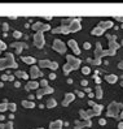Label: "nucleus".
I'll return each instance as SVG.
<instances>
[{
	"label": "nucleus",
	"instance_id": "1",
	"mask_svg": "<svg viewBox=\"0 0 123 129\" xmlns=\"http://www.w3.org/2000/svg\"><path fill=\"white\" fill-rule=\"evenodd\" d=\"M17 63L14 61V56L11 54V52H5V57L0 59V71H4L7 68H14L17 69Z\"/></svg>",
	"mask_w": 123,
	"mask_h": 129
},
{
	"label": "nucleus",
	"instance_id": "2",
	"mask_svg": "<svg viewBox=\"0 0 123 129\" xmlns=\"http://www.w3.org/2000/svg\"><path fill=\"white\" fill-rule=\"evenodd\" d=\"M120 110L123 111V103H119V102H111V103L109 104V107H107L106 116H109V117H117V119H119Z\"/></svg>",
	"mask_w": 123,
	"mask_h": 129
},
{
	"label": "nucleus",
	"instance_id": "3",
	"mask_svg": "<svg viewBox=\"0 0 123 129\" xmlns=\"http://www.w3.org/2000/svg\"><path fill=\"white\" fill-rule=\"evenodd\" d=\"M34 44L38 48H43L45 44V39H44V34L43 31H36L34 34Z\"/></svg>",
	"mask_w": 123,
	"mask_h": 129
},
{
	"label": "nucleus",
	"instance_id": "4",
	"mask_svg": "<svg viewBox=\"0 0 123 129\" xmlns=\"http://www.w3.org/2000/svg\"><path fill=\"white\" fill-rule=\"evenodd\" d=\"M52 48L55 50V51H57L58 54H61V55H64L65 52H66V46H65V43L61 41V39H55V41H53Z\"/></svg>",
	"mask_w": 123,
	"mask_h": 129
},
{
	"label": "nucleus",
	"instance_id": "5",
	"mask_svg": "<svg viewBox=\"0 0 123 129\" xmlns=\"http://www.w3.org/2000/svg\"><path fill=\"white\" fill-rule=\"evenodd\" d=\"M66 60H67V64L71 67L73 71L78 69V68L80 67V64H82V60L78 59V57H74L73 55H67V56H66Z\"/></svg>",
	"mask_w": 123,
	"mask_h": 129
},
{
	"label": "nucleus",
	"instance_id": "6",
	"mask_svg": "<svg viewBox=\"0 0 123 129\" xmlns=\"http://www.w3.org/2000/svg\"><path fill=\"white\" fill-rule=\"evenodd\" d=\"M39 67L40 68H49V69H52V71H56L58 68V64L56 61H51V60H40Z\"/></svg>",
	"mask_w": 123,
	"mask_h": 129
},
{
	"label": "nucleus",
	"instance_id": "7",
	"mask_svg": "<svg viewBox=\"0 0 123 129\" xmlns=\"http://www.w3.org/2000/svg\"><path fill=\"white\" fill-rule=\"evenodd\" d=\"M80 18H74L73 22L70 24V26H69V30H70V33H76L80 30Z\"/></svg>",
	"mask_w": 123,
	"mask_h": 129
},
{
	"label": "nucleus",
	"instance_id": "8",
	"mask_svg": "<svg viewBox=\"0 0 123 129\" xmlns=\"http://www.w3.org/2000/svg\"><path fill=\"white\" fill-rule=\"evenodd\" d=\"M30 77L33 78V81L35 80V78H38V77H43V72H40V69L38 67H35V65H33L31 68H30Z\"/></svg>",
	"mask_w": 123,
	"mask_h": 129
},
{
	"label": "nucleus",
	"instance_id": "9",
	"mask_svg": "<svg viewBox=\"0 0 123 129\" xmlns=\"http://www.w3.org/2000/svg\"><path fill=\"white\" fill-rule=\"evenodd\" d=\"M74 124H76L75 125V129H84V128H89V126H92V121L91 120H82V121H79V120H76Z\"/></svg>",
	"mask_w": 123,
	"mask_h": 129
},
{
	"label": "nucleus",
	"instance_id": "10",
	"mask_svg": "<svg viewBox=\"0 0 123 129\" xmlns=\"http://www.w3.org/2000/svg\"><path fill=\"white\" fill-rule=\"evenodd\" d=\"M67 46L73 50V52H74L75 55H80V50H79V47H78V43H76V41H74V39H69Z\"/></svg>",
	"mask_w": 123,
	"mask_h": 129
},
{
	"label": "nucleus",
	"instance_id": "11",
	"mask_svg": "<svg viewBox=\"0 0 123 129\" xmlns=\"http://www.w3.org/2000/svg\"><path fill=\"white\" fill-rule=\"evenodd\" d=\"M74 99H75V94H73V93H67V94H65L64 101H62V106H64V107H67V106L70 104Z\"/></svg>",
	"mask_w": 123,
	"mask_h": 129
},
{
	"label": "nucleus",
	"instance_id": "12",
	"mask_svg": "<svg viewBox=\"0 0 123 129\" xmlns=\"http://www.w3.org/2000/svg\"><path fill=\"white\" fill-rule=\"evenodd\" d=\"M51 31L53 34H69L70 30H69V27H66V26H60V27H56V29L51 30Z\"/></svg>",
	"mask_w": 123,
	"mask_h": 129
},
{
	"label": "nucleus",
	"instance_id": "13",
	"mask_svg": "<svg viewBox=\"0 0 123 129\" xmlns=\"http://www.w3.org/2000/svg\"><path fill=\"white\" fill-rule=\"evenodd\" d=\"M11 47L16 48V52H17V54H21V52H22V48H25L26 44H25L24 42H14V43L11 44Z\"/></svg>",
	"mask_w": 123,
	"mask_h": 129
},
{
	"label": "nucleus",
	"instance_id": "14",
	"mask_svg": "<svg viewBox=\"0 0 123 129\" xmlns=\"http://www.w3.org/2000/svg\"><path fill=\"white\" fill-rule=\"evenodd\" d=\"M39 87V82H36V81H30L26 83V86H25V90L26 91H30V90H35Z\"/></svg>",
	"mask_w": 123,
	"mask_h": 129
},
{
	"label": "nucleus",
	"instance_id": "15",
	"mask_svg": "<svg viewBox=\"0 0 123 129\" xmlns=\"http://www.w3.org/2000/svg\"><path fill=\"white\" fill-rule=\"evenodd\" d=\"M113 21H110V20H106V21H101L98 24V26L101 27V29H104V30H107V29H110V27H113Z\"/></svg>",
	"mask_w": 123,
	"mask_h": 129
},
{
	"label": "nucleus",
	"instance_id": "16",
	"mask_svg": "<svg viewBox=\"0 0 123 129\" xmlns=\"http://www.w3.org/2000/svg\"><path fill=\"white\" fill-rule=\"evenodd\" d=\"M105 81L107 82V83H115L118 81V76H115V74H106L105 76Z\"/></svg>",
	"mask_w": 123,
	"mask_h": 129
},
{
	"label": "nucleus",
	"instance_id": "17",
	"mask_svg": "<svg viewBox=\"0 0 123 129\" xmlns=\"http://www.w3.org/2000/svg\"><path fill=\"white\" fill-rule=\"evenodd\" d=\"M105 33V30L104 29H101L100 26H96V27H93L91 30V35H97V37H100V35H102Z\"/></svg>",
	"mask_w": 123,
	"mask_h": 129
},
{
	"label": "nucleus",
	"instance_id": "18",
	"mask_svg": "<svg viewBox=\"0 0 123 129\" xmlns=\"http://www.w3.org/2000/svg\"><path fill=\"white\" fill-rule=\"evenodd\" d=\"M64 125V123L61 120H56V121H52V123L49 124V128L51 129H61Z\"/></svg>",
	"mask_w": 123,
	"mask_h": 129
},
{
	"label": "nucleus",
	"instance_id": "19",
	"mask_svg": "<svg viewBox=\"0 0 123 129\" xmlns=\"http://www.w3.org/2000/svg\"><path fill=\"white\" fill-rule=\"evenodd\" d=\"M21 60L25 61L26 64H31V65H34V63H36V59L31 57V56H21Z\"/></svg>",
	"mask_w": 123,
	"mask_h": 129
},
{
	"label": "nucleus",
	"instance_id": "20",
	"mask_svg": "<svg viewBox=\"0 0 123 129\" xmlns=\"http://www.w3.org/2000/svg\"><path fill=\"white\" fill-rule=\"evenodd\" d=\"M92 110H93L95 115H96V116H98L100 113L102 112V110H104V106H101V104H97V103H95V106H93V107H92Z\"/></svg>",
	"mask_w": 123,
	"mask_h": 129
},
{
	"label": "nucleus",
	"instance_id": "21",
	"mask_svg": "<svg viewBox=\"0 0 123 129\" xmlns=\"http://www.w3.org/2000/svg\"><path fill=\"white\" fill-rule=\"evenodd\" d=\"M22 106H24L25 108H34L35 103L31 102V101H22Z\"/></svg>",
	"mask_w": 123,
	"mask_h": 129
},
{
	"label": "nucleus",
	"instance_id": "22",
	"mask_svg": "<svg viewBox=\"0 0 123 129\" xmlns=\"http://www.w3.org/2000/svg\"><path fill=\"white\" fill-rule=\"evenodd\" d=\"M56 106H57L56 99L51 98V99H48V101H47V104H45V107H48V108H53V107H56Z\"/></svg>",
	"mask_w": 123,
	"mask_h": 129
},
{
	"label": "nucleus",
	"instance_id": "23",
	"mask_svg": "<svg viewBox=\"0 0 123 129\" xmlns=\"http://www.w3.org/2000/svg\"><path fill=\"white\" fill-rule=\"evenodd\" d=\"M73 20H74V18H64V20H61V26L69 27V26H70V24L73 22Z\"/></svg>",
	"mask_w": 123,
	"mask_h": 129
},
{
	"label": "nucleus",
	"instance_id": "24",
	"mask_svg": "<svg viewBox=\"0 0 123 129\" xmlns=\"http://www.w3.org/2000/svg\"><path fill=\"white\" fill-rule=\"evenodd\" d=\"M7 110H8V101L4 99L3 103H0V112H5Z\"/></svg>",
	"mask_w": 123,
	"mask_h": 129
},
{
	"label": "nucleus",
	"instance_id": "25",
	"mask_svg": "<svg viewBox=\"0 0 123 129\" xmlns=\"http://www.w3.org/2000/svg\"><path fill=\"white\" fill-rule=\"evenodd\" d=\"M16 76H17V77H20V78H24V80H27L29 78V74L26 72H22V71H17L16 72Z\"/></svg>",
	"mask_w": 123,
	"mask_h": 129
},
{
	"label": "nucleus",
	"instance_id": "26",
	"mask_svg": "<svg viewBox=\"0 0 123 129\" xmlns=\"http://www.w3.org/2000/svg\"><path fill=\"white\" fill-rule=\"evenodd\" d=\"M95 96L97 98V99H101V98H102V89L100 86H97L96 90H95Z\"/></svg>",
	"mask_w": 123,
	"mask_h": 129
},
{
	"label": "nucleus",
	"instance_id": "27",
	"mask_svg": "<svg viewBox=\"0 0 123 129\" xmlns=\"http://www.w3.org/2000/svg\"><path fill=\"white\" fill-rule=\"evenodd\" d=\"M43 25L44 24H42V22H35V24L33 25V30H35V31H42Z\"/></svg>",
	"mask_w": 123,
	"mask_h": 129
},
{
	"label": "nucleus",
	"instance_id": "28",
	"mask_svg": "<svg viewBox=\"0 0 123 129\" xmlns=\"http://www.w3.org/2000/svg\"><path fill=\"white\" fill-rule=\"evenodd\" d=\"M62 71H64V74H69V73H70V72H71L73 69H71V67L67 63H66V64H65V65L62 67Z\"/></svg>",
	"mask_w": 123,
	"mask_h": 129
},
{
	"label": "nucleus",
	"instance_id": "29",
	"mask_svg": "<svg viewBox=\"0 0 123 129\" xmlns=\"http://www.w3.org/2000/svg\"><path fill=\"white\" fill-rule=\"evenodd\" d=\"M43 93L44 94H52V93H55V90H53V87H51V86H47V87L43 89Z\"/></svg>",
	"mask_w": 123,
	"mask_h": 129
},
{
	"label": "nucleus",
	"instance_id": "30",
	"mask_svg": "<svg viewBox=\"0 0 123 129\" xmlns=\"http://www.w3.org/2000/svg\"><path fill=\"white\" fill-rule=\"evenodd\" d=\"M39 86H42V89L47 87V86H48V81H47V80H44V78L40 80V81H39Z\"/></svg>",
	"mask_w": 123,
	"mask_h": 129
},
{
	"label": "nucleus",
	"instance_id": "31",
	"mask_svg": "<svg viewBox=\"0 0 123 129\" xmlns=\"http://www.w3.org/2000/svg\"><path fill=\"white\" fill-rule=\"evenodd\" d=\"M82 73H83L84 76H87V74L91 73V69H89L88 67H83V68H82Z\"/></svg>",
	"mask_w": 123,
	"mask_h": 129
},
{
	"label": "nucleus",
	"instance_id": "32",
	"mask_svg": "<svg viewBox=\"0 0 123 129\" xmlns=\"http://www.w3.org/2000/svg\"><path fill=\"white\" fill-rule=\"evenodd\" d=\"M8 108H9L12 112H14V111L17 110V106L14 104V103H8Z\"/></svg>",
	"mask_w": 123,
	"mask_h": 129
},
{
	"label": "nucleus",
	"instance_id": "33",
	"mask_svg": "<svg viewBox=\"0 0 123 129\" xmlns=\"http://www.w3.org/2000/svg\"><path fill=\"white\" fill-rule=\"evenodd\" d=\"M13 37L16 38V39H20V38L22 37V33L18 31V30H16V31H13Z\"/></svg>",
	"mask_w": 123,
	"mask_h": 129
},
{
	"label": "nucleus",
	"instance_id": "34",
	"mask_svg": "<svg viewBox=\"0 0 123 129\" xmlns=\"http://www.w3.org/2000/svg\"><path fill=\"white\" fill-rule=\"evenodd\" d=\"M44 95V93H43V89H39V90H38V91H36V98H38V99H40V98Z\"/></svg>",
	"mask_w": 123,
	"mask_h": 129
},
{
	"label": "nucleus",
	"instance_id": "35",
	"mask_svg": "<svg viewBox=\"0 0 123 129\" xmlns=\"http://www.w3.org/2000/svg\"><path fill=\"white\" fill-rule=\"evenodd\" d=\"M5 50H7V44L0 39V51H5Z\"/></svg>",
	"mask_w": 123,
	"mask_h": 129
},
{
	"label": "nucleus",
	"instance_id": "36",
	"mask_svg": "<svg viewBox=\"0 0 123 129\" xmlns=\"http://www.w3.org/2000/svg\"><path fill=\"white\" fill-rule=\"evenodd\" d=\"M48 30H51V26H49L48 24H44V25H43V29H42V31L44 33V31H48Z\"/></svg>",
	"mask_w": 123,
	"mask_h": 129
},
{
	"label": "nucleus",
	"instance_id": "37",
	"mask_svg": "<svg viewBox=\"0 0 123 129\" xmlns=\"http://www.w3.org/2000/svg\"><path fill=\"white\" fill-rule=\"evenodd\" d=\"M2 27H3V31H5V33H7V31H8V29H9V25L7 24V22H4Z\"/></svg>",
	"mask_w": 123,
	"mask_h": 129
},
{
	"label": "nucleus",
	"instance_id": "38",
	"mask_svg": "<svg viewBox=\"0 0 123 129\" xmlns=\"http://www.w3.org/2000/svg\"><path fill=\"white\" fill-rule=\"evenodd\" d=\"M83 48H84V50H89V48H91V43L84 42V43H83Z\"/></svg>",
	"mask_w": 123,
	"mask_h": 129
},
{
	"label": "nucleus",
	"instance_id": "39",
	"mask_svg": "<svg viewBox=\"0 0 123 129\" xmlns=\"http://www.w3.org/2000/svg\"><path fill=\"white\" fill-rule=\"evenodd\" d=\"M98 124L101 125V126H105L107 123H106V120H105V119H100V120H98Z\"/></svg>",
	"mask_w": 123,
	"mask_h": 129
},
{
	"label": "nucleus",
	"instance_id": "40",
	"mask_svg": "<svg viewBox=\"0 0 123 129\" xmlns=\"http://www.w3.org/2000/svg\"><path fill=\"white\" fill-rule=\"evenodd\" d=\"M4 129H13V124H12V123H5Z\"/></svg>",
	"mask_w": 123,
	"mask_h": 129
},
{
	"label": "nucleus",
	"instance_id": "41",
	"mask_svg": "<svg viewBox=\"0 0 123 129\" xmlns=\"http://www.w3.org/2000/svg\"><path fill=\"white\" fill-rule=\"evenodd\" d=\"M75 94L78 95L79 98H84V93H82V91H79V90H75Z\"/></svg>",
	"mask_w": 123,
	"mask_h": 129
},
{
	"label": "nucleus",
	"instance_id": "42",
	"mask_svg": "<svg viewBox=\"0 0 123 129\" xmlns=\"http://www.w3.org/2000/svg\"><path fill=\"white\" fill-rule=\"evenodd\" d=\"M93 80L96 81V83H100V82H101V78L97 77V76H93Z\"/></svg>",
	"mask_w": 123,
	"mask_h": 129
},
{
	"label": "nucleus",
	"instance_id": "43",
	"mask_svg": "<svg viewBox=\"0 0 123 129\" xmlns=\"http://www.w3.org/2000/svg\"><path fill=\"white\" fill-rule=\"evenodd\" d=\"M114 20H118V21L123 22V17L122 16H114Z\"/></svg>",
	"mask_w": 123,
	"mask_h": 129
},
{
	"label": "nucleus",
	"instance_id": "44",
	"mask_svg": "<svg viewBox=\"0 0 123 129\" xmlns=\"http://www.w3.org/2000/svg\"><path fill=\"white\" fill-rule=\"evenodd\" d=\"M80 85H82V86H87V85H88V81H87V80H83V81L80 82Z\"/></svg>",
	"mask_w": 123,
	"mask_h": 129
},
{
	"label": "nucleus",
	"instance_id": "45",
	"mask_svg": "<svg viewBox=\"0 0 123 129\" xmlns=\"http://www.w3.org/2000/svg\"><path fill=\"white\" fill-rule=\"evenodd\" d=\"M49 78H51V80H56V73L52 72V73L49 74Z\"/></svg>",
	"mask_w": 123,
	"mask_h": 129
},
{
	"label": "nucleus",
	"instance_id": "46",
	"mask_svg": "<svg viewBox=\"0 0 123 129\" xmlns=\"http://www.w3.org/2000/svg\"><path fill=\"white\" fill-rule=\"evenodd\" d=\"M2 80L3 81H7V80H8V74H3L2 76Z\"/></svg>",
	"mask_w": 123,
	"mask_h": 129
},
{
	"label": "nucleus",
	"instance_id": "47",
	"mask_svg": "<svg viewBox=\"0 0 123 129\" xmlns=\"http://www.w3.org/2000/svg\"><path fill=\"white\" fill-rule=\"evenodd\" d=\"M14 86H16V87H20V86H21V82H20V81H16V82H14Z\"/></svg>",
	"mask_w": 123,
	"mask_h": 129
},
{
	"label": "nucleus",
	"instance_id": "48",
	"mask_svg": "<svg viewBox=\"0 0 123 129\" xmlns=\"http://www.w3.org/2000/svg\"><path fill=\"white\" fill-rule=\"evenodd\" d=\"M88 106H91V107H93V106H95V102H93V101H88Z\"/></svg>",
	"mask_w": 123,
	"mask_h": 129
},
{
	"label": "nucleus",
	"instance_id": "49",
	"mask_svg": "<svg viewBox=\"0 0 123 129\" xmlns=\"http://www.w3.org/2000/svg\"><path fill=\"white\" fill-rule=\"evenodd\" d=\"M118 68H119V69H122V71H123V61H120V63L118 64Z\"/></svg>",
	"mask_w": 123,
	"mask_h": 129
},
{
	"label": "nucleus",
	"instance_id": "50",
	"mask_svg": "<svg viewBox=\"0 0 123 129\" xmlns=\"http://www.w3.org/2000/svg\"><path fill=\"white\" fill-rule=\"evenodd\" d=\"M118 129H123V123H122V121L118 124Z\"/></svg>",
	"mask_w": 123,
	"mask_h": 129
},
{
	"label": "nucleus",
	"instance_id": "51",
	"mask_svg": "<svg viewBox=\"0 0 123 129\" xmlns=\"http://www.w3.org/2000/svg\"><path fill=\"white\" fill-rule=\"evenodd\" d=\"M33 99H34V95H31V94H30V95H29V99H27V101H31V102H33Z\"/></svg>",
	"mask_w": 123,
	"mask_h": 129
},
{
	"label": "nucleus",
	"instance_id": "52",
	"mask_svg": "<svg viewBox=\"0 0 123 129\" xmlns=\"http://www.w3.org/2000/svg\"><path fill=\"white\" fill-rule=\"evenodd\" d=\"M88 96H89V98H93V96H95V93H92V91L88 93Z\"/></svg>",
	"mask_w": 123,
	"mask_h": 129
},
{
	"label": "nucleus",
	"instance_id": "53",
	"mask_svg": "<svg viewBox=\"0 0 123 129\" xmlns=\"http://www.w3.org/2000/svg\"><path fill=\"white\" fill-rule=\"evenodd\" d=\"M8 80L9 81H13L14 80V76H8Z\"/></svg>",
	"mask_w": 123,
	"mask_h": 129
},
{
	"label": "nucleus",
	"instance_id": "54",
	"mask_svg": "<svg viewBox=\"0 0 123 129\" xmlns=\"http://www.w3.org/2000/svg\"><path fill=\"white\" fill-rule=\"evenodd\" d=\"M9 119H11V120L14 119V115H13V113H9Z\"/></svg>",
	"mask_w": 123,
	"mask_h": 129
},
{
	"label": "nucleus",
	"instance_id": "55",
	"mask_svg": "<svg viewBox=\"0 0 123 129\" xmlns=\"http://www.w3.org/2000/svg\"><path fill=\"white\" fill-rule=\"evenodd\" d=\"M67 83H69V85H71V83H73V80L69 78V80H67Z\"/></svg>",
	"mask_w": 123,
	"mask_h": 129
},
{
	"label": "nucleus",
	"instance_id": "56",
	"mask_svg": "<svg viewBox=\"0 0 123 129\" xmlns=\"http://www.w3.org/2000/svg\"><path fill=\"white\" fill-rule=\"evenodd\" d=\"M86 93H91V89L89 87H86Z\"/></svg>",
	"mask_w": 123,
	"mask_h": 129
},
{
	"label": "nucleus",
	"instance_id": "57",
	"mask_svg": "<svg viewBox=\"0 0 123 129\" xmlns=\"http://www.w3.org/2000/svg\"><path fill=\"white\" fill-rule=\"evenodd\" d=\"M4 126H5V124H3V123L0 124V129H4Z\"/></svg>",
	"mask_w": 123,
	"mask_h": 129
},
{
	"label": "nucleus",
	"instance_id": "58",
	"mask_svg": "<svg viewBox=\"0 0 123 129\" xmlns=\"http://www.w3.org/2000/svg\"><path fill=\"white\" fill-rule=\"evenodd\" d=\"M119 119H123V111L119 113Z\"/></svg>",
	"mask_w": 123,
	"mask_h": 129
},
{
	"label": "nucleus",
	"instance_id": "59",
	"mask_svg": "<svg viewBox=\"0 0 123 129\" xmlns=\"http://www.w3.org/2000/svg\"><path fill=\"white\" fill-rule=\"evenodd\" d=\"M4 120V115H0V121H3Z\"/></svg>",
	"mask_w": 123,
	"mask_h": 129
},
{
	"label": "nucleus",
	"instance_id": "60",
	"mask_svg": "<svg viewBox=\"0 0 123 129\" xmlns=\"http://www.w3.org/2000/svg\"><path fill=\"white\" fill-rule=\"evenodd\" d=\"M4 86V82H0V87H3Z\"/></svg>",
	"mask_w": 123,
	"mask_h": 129
},
{
	"label": "nucleus",
	"instance_id": "61",
	"mask_svg": "<svg viewBox=\"0 0 123 129\" xmlns=\"http://www.w3.org/2000/svg\"><path fill=\"white\" fill-rule=\"evenodd\" d=\"M119 46H123V41H122V42H120V44H119Z\"/></svg>",
	"mask_w": 123,
	"mask_h": 129
},
{
	"label": "nucleus",
	"instance_id": "62",
	"mask_svg": "<svg viewBox=\"0 0 123 129\" xmlns=\"http://www.w3.org/2000/svg\"><path fill=\"white\" fill-rule=\"evenodd\" d=\"M120 86H122V87H123V81H122V82H120Z\"/></svg>",
	"mask_w": 123,
	"mask_h": 129
},
{
	"label": "nucleus",
	"instance_id": "63",
	"mask_svg": "<svg viewBox=\"0 0 123 129\" xmlns=\"http://www.w3.org/2000/svg\"><path fill=\"white\" fill-rule=\"evenodd\" d=\"M38 129H44V128H38Z\"/></svg>",
	"mask_w": 123,
	"mask_h": 129
},
{
	"label": "nucleus",
	"instance_id": "64",
	"mask_svg": "<svg viewBox=\"0 0 123 129\" xmlns=\"http://www.w3.org/2000/svg\"><path fill=\"white\" fill-rule=\"evenodd\" d=\"M86 129H88V128H86Z\"/></svg>",
	"mask_w": 123,
	"mask_h": 129
}]
</instances>
